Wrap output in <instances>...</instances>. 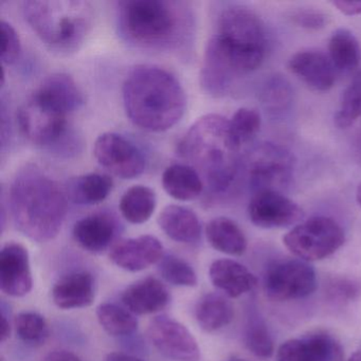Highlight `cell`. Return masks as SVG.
<instances>
[{"label":"cell","mask_w":361,"mask_h":361,"mask_svg":"<svg viewBox=\"0 0 361 361\" xmlns=\"http://www.w3.org/2000/svg\"><path fill=\"white\" fill-rule=\"evenodd\" d=\"M293 100L290 84L281 75H274L264 84L262 102L271 114H281L288 109Z\"/></svg>","instance_id":"32"},{"label":"cell","mask_w":361,"mask_h":361,"mask_svg":"<svg viewBox=\"0 0 361 361\" xmlns=\"http://www.w3.org/2000/svg\"><path fill=\"white\" fill-rule=\"evenodd\" d=\"M111 262L128 271H141L164 257V246L153 235H141L116 243L109 251Z\"/></svg>","instance_id":"15"},{"label":"cell","mask_w":361,"mask_h":361,"mask_svg":"<svg viewBox=\"0 0 361 361\" xmlns=\"http://www.w3.org/2000/svg\"><path fill=\"white\" fill-rule=\"evenodd\" d=\"M251 223L264 229H276L298 225L305 216L303 209L276 191L253 193L248 206Z\"/></svg>","instance_id":"13"},{"label":"cell","mask_w":361,"mask_h":361,"mask_svg":"<svg viewBox=\"0 0 361 361\" xmlns=\"http://www.w3.org/2000/svg\"><path fill=\"white\" fill-rule=\"evenodd\" d=\"M94 281L87 271L63 276L52 289V300L62 310L88 307L94 301Z\"/></svg>","instance_id":"18"},{"label":"cell","mask_w":361,"mask_h":361,"mask_svg":"<svg viewBox=\"0 0 361 361\" xmlns=\"http://www.w3.org/2000/svg\"><path fill=\"white\" fill-rule=\"evenodd\" d=\"M43 361H81V359L68 350H59L49 353Z\"/></svg>","instance_id":"41"},{"label":"cell","mask_w":361,"mask_h":361,"mask_svg":"<svg viewBox=\"0 0 361 361\" xmlns=\"http://www.w3.org/2000/svg\"><path fill=\"white\" fill-rule=\"evenodd\" d=\"M229 122L232 136L242 147V145L250 140L259 132L262 119L259 114L255 109H240Z\"/></svg>","instance_id":"35"},{"label":"cell","mask_w":361,"mask_h":361,"mask_svg":"<svg viewBox=\"0 0 361 361\" xmlns=\"http://www.w3.org/2000/svg\"><path fill=\"white\" fill-rule=\"evenodd\" d=\"M162 231L175 242L193 244L202 238V224L197 215L183 206L166 207L158 217Z\"/></svg>","instance_id":"21"},{"label":"cell","mask_w":361,"mask_h":361,"mask_svg":"<svg viewBox=\"0 0 361 361\" xmlns=\"http://www.w3.org/2000/svg\"><path fill=\"white\" fill-rule=\"evenodd\" d=\"M114 181L109 175L90 173L69 181L66 194L78 204H96L106 200L113 190Z\"/></svg>","instance_id":"24"},{"label":"cell","mask_w":361,"mask_h":361,"mask_svg":"<svg viewBox=\"0 0 361 361\" xmlns=\"http://www.w3.org/2000/svg\"><path fill=\"white\" fill-rule=\"evenodd\" d=\"M291 20L297 26L306 30H321L325 28L327 16L323 12L314 9H301L291 14Z\"/></svg>","instance_id":"39"},{"label":"cell","mask_w":361,"mask_h":361,"mask_svg":"<svg viewBox=\"0 0 361 361\" xmlns=\"http://www.w3.org/2000/svg\"><path fill=\"white\" fill-rule=\"evenodd\" d=\"M0 286L10 297H24L33 286L30 259L18 243H8L0 252Z\"/></svg>","instance_id":"14"},{"label":"cell","mask_w":361,"mask_h":361,"mask_svg":"<svg viewBox=\"0 0 361 361\" xmlns=\"http://www.w3.org/2000/svg\"><path fill=\"white\" fill-rule=\"evenodd\" d=\"M288 68L308 87L317 92H327L335 84V67L323 52L317 50L298 52L289 60Z\"/></svg>","instance_id":"16"},{"label":"cell","mask_w":361,"mask_h":361,"mask_svg":"<svg viewBox=\"0 0 361 361\" xmlns=\"http://www.w3.org/2000/svg\"><path fill=\"white\" fill-rule=\"evenodd\" d=\"M266 31L259 16L242 6L223 10L209 39L200 73L207 94L223 97L238 78L257 71L266 54Z\"/></svg>","instance_id":"1"},{"label":"cell","mask_w":361,"mask_h":361,"mask_svg":"<svg viewBox=\"0 0 361 361\" xmlns=\"http://www.w3.org/2000/svg\"><path fill=\"white\" fill-rule=\"evenodd\" d=\"M334 7L337 8L338 11L346 16H361V0L353 1V0H335L331 3Z\"/></svg>","instance_id":"40"},{"label":"cell","mask_w":361,"mask_h":361,"mask_svg":"<svg viewBox=\"0 0 361 361\" xmlns=\"http://www.w3.org/2000/svg\"><path fill=\"white\" fill-rule=\"evenodd\" d=\"M276 361H312L305 338L289 339L276 350Z\"/></svg>","instance_id":"38"},{"label":"cell","mask_w":361,"mask_h":361,"mask_svg":"<svg viewBox=\"0 0 361 361\" xmlns=\"http://www.w3.org/2000/svg\"><path fill=\"white\" fill-rule=\"evenodd\" d=\"M360 293V282L348 276H333L325 284V295L329 301L336 304L350 303Z\"/></svg>","instance_id":"36"},{"label":"cell","mask_w":361,"mask_h":361,"mask_svg":"<svg viewBox=\"0 0 361 361\" xmlns=\"http://www.w3.org/2000/svg\"><path fill=\"white\" fill-rule=\"evenodd\" d=\"M360 46L358 39L348 29L334 31L329 44V58L335 69L350 73L360 62Z\"/></svg>","instance_id":"27"},{"label":"cell","mask_w":361,"mask_h":361,"mask_svg":"<svg viewBox=\"0 0 361 361\" xmlns=\"http://www.w3.org/2000/svg\"><path fill=\"white\" fill-rule=\"evenodd\" d=\"M120 35L145 49H174L185 43L192 18L185 3L166 0H126L117 4Z\"/></svg>","instance_id":"4"},{"label":"cell","mask_w":361,"mask_h":361,"mask_svg":"<svg viewBox=\"0 0 361 361\" xmlns=\"http://www.w3.org/2000/svg\"><path fill=\"white\" fill-rule=\"evenodd\" d=\"M348 361H361V350L354 353Z\"/></svg>","instance_id":"44"},{"label":"cell","mask_w":361,"mask_h":361,"mask_svg":"<svg viewBox=\"0 0 361 361\" xmlns=\"http://www.w3.org/2000/svg\"><path fill=\"white\" fill-rule=\"evenodd\" d=\"M157 204L155 192L147 185H133L126 191L120 200V211L130 224L147 223Z\"/></svg>","instance_id":"26"},{"label":"cell","mask_w":361,"mask_h":361,"mask_svg":"<svg viewBox=\"0 0 361 361\" xmlns=\"http://www.w3.org/2000/svg\"><path fill=\"white\" fill-rule=\"evenodd\" d=\"M359 154H360L361 156V149H359Z\"/></svg>","instance_id":"47"},{"label":"cell","mask_w":361,"mask_h":361,"mask_svg":"<svg viewBox=\"0 0 361 361\" xmlns=\"http://www.w3.org/2000/svg\"><path fill=\"white\" fill-rule=\"evenodd\" d=\"M170 301L164 283L156 278H145L130 285L122 295V302L133 314H149L159 312Z\"/></svg>","instance_id":"17"},{"label":"cell","mask_w":361,"mask_h":361,"mask_svg":"<svg viewBox=\"0 0 361 361\" xmlns=\"http://www.w3.org/2000/svg\"><path fill=\"white\" fill-rule=\"evenodd\" d=\"M211 282L228 297L238 298L252 290L257 279L246 266L234 259H221L213 262L209 269Z\"/></svg>","instance_id":"19"},{"label":"cell","mask_w":361,"mask_h":361,"mask_svg":"<svg viewBox=\"0 0 361 361\" xmlns=\"http://www.w3.org/2000/svg\"><path fill=\"white\" fill-rule=\"evenodd\" d=\"M345 242L341 226L331 217L314 216L295 225L283 238L286 248L302 261H320Z\"/></svg>","instance_id":"8"},{"label":"cell","mask_w":361,"mask_h":361,"mask_svg":"<svg viewBox=\"0 0 361 361\" xmlns=\"http://www.w3.org/2000/svg\"><path fill=\"white\" fill-rule=\"evenodd\" d=\"M227 361H249L247 359L240 358V357H231V358L228 359Z\"/></svg>","instance_id":"46"},{"label":"cell","mask_w":361,"mask_h":361,"mask_svg":"<svg viewBox=\"0 0 361 361\" xmlns=\"http://www.w3.org/2000/svg\"><path fill=\"white\" fill-rule=\"evenodd\" d=\"M94 155L103 168L122 179L140 176L147 166L140 149L116 133H104L98 137L94 143Z\"/></svg>","instance_id":"11"},{"label":"cell","mask_w":361,"mask_h":361,"mask_svg":"<svg viewBox=\"0 0 361 361\" xmlns=\"http://www.w3.org/2000/svg\"><path fill=\"white\" fill-rule=\"evenodd\" d=\"M16 334L25 343L41 345L49 337V326L42 314L35 312H23L16 316Z\"/></svg>","instance_id":"30"},{"label":"cell","mask_w":361,"mask_h":361,"mask_svg":"<svg viewBox=\"0 0 361 361\" xmlns=\"http://www.w3.org/2000/svg\"><path fill=\"white\" fill-rule=\"evenodd\" d=\"M164 191L180 202L195 200L204 190V183L200 173L188 164H172L162 174Z\"/></svg>","instance_id":"22"},{"label":"cell","mask_w":361,"mask_h":361,"mask_svg":"<svg viewBox=\"0 0 361 361\" xmlns=\"http://www.w3.org/2000/svg\"><path fill=\"white\" fill-rule=\"evenodd\" d=\"M240 149L229 120L219 115L200 118L179 143L181 155L200 170L211 191L217 194L233 185L240 171Z\"/></svg>","instance_id":"5"},{"label":"cell","mask_w":361,"mask_h":361,"mask_svg":"<svg viewBox=\"0 0 361 361\" xmlns=\"http://www.w3.org/2000/svg\"><path fill=\"white\" fill-rule=\"evenodd\" d=\"M126 115L149 132H164L176 126L187 106L185 90L166 69L153 65L135 67L122 90Z\"/></svg>","instance_id":"2"},{"label":"cell","mask_w":361,"mask_h":361,"mask_svg":"<svg viewBox=\"0 0 361 361\" xmlns=\"http://www.w3.org/2000/svg\"><path fill=\"white\" fill-rule=\"evenodd\" d=\"M244 340L251 354L259 359H268L274 355V344L269 329L257 308H251L245 325Z\"/></svg>","instance_id":"28"},{"label":"cell","mask_w":361,"mask_h":361,"mask_svg":"<svg viewBox=\"0 0 361 361\" xmlns=\"http://www.w3.org/2000/svg\"><path fill=\"white\" fill-rule=\"evenodd\" d=\"M1 33H3V52L1 62L3 64L12 65L20 58L22 51L20 35L14 27L6 20H1Z\"/></svg>","instance_id":"37"},{"label":"cell","mask_w":361,"mask_h":361,"mask_svg":"<svg viewBox=\"0 0 361 361\" xmlns=\"http://www.w3.org/2000/svg\"><path fill=\"white\" fill-rule=\"evenodd\" d=\"M196 320L204 331H216L233 320L231 302L219 293H211L200 299L195 310Z\"/></svg>","instance_id":"25"},{"label":"cell","mask_w":361,"mask_h":361,"mask_svg":"<svg viewBox=\"0 0 361 361\" xmlns=\"http://www.w3.org/2000/svg\"><path fill=\"white\" fill-rule=\"evenodd\" d=\"M147 337L156 350L175 361H200V348L191 331L178 321L161 316L147 327Z\"/></svg>","instance_id":"12"},{"label":"cell","mask_w":361,"mask_h":361,"mask_svg":"<svg viewBox=\"0 0 361 361\" xmlns=\"http://www.w3.org/2000/svg\"><path fill=\"white\" fill-rule=\"evenodd\" d=\"M9 204L16 227L37 242L56 238L66 219V193L37 166L18 171L10 188Z\"/></svg>","instance_id":"3"},{"label":"cell","mask_w":361,"mask_h":361,"mask_svg":"<svg viewBox=\"0 0 361 361\" xmlns=\"http://www.w3.org/2000/svg\"><path fill=\"white\" fill-rule=\"evenodd\" d=\"M357 202H358L359 206L361 207V183L359 185L358 189L356 192Z\"/></svg>","instance_id":"45"},{"label":"cell","mask_w":361,"mask_h":361,"mask_svg":"<svg viewBox=\"0 0 361 361\" xmlns=\"http://www.w3.org/2000/svg\"><path fill=\"white\" fill-rule=\"evenodd\" d=\"M23 11L33 32L59 54L79 49L94 20L90 4L80 0H28Z\"/></svg>","instance_id":"6"},{"label":"cell","mask_w":361,"mask_h":361,"mask_svg":"<svg viewBox=\"0 0 361 361\" xmlns=\"http://www.w3.org/2000/svg\"><path fill=\"white\" fill-rule=\"evenodd\" d=\"M104 361H145L138 357L133 356V355L126 354V353H109L105 357Z\"/></svg>","instance_id":"42"},{"label":"cell","mask_w":361,"mask_h":361,"mask_svg":"<svg viewBox=\"0 0 361 361\" xmlns=\"http://www.w3.org/2000/svg\"><path fill=\"white\" fill-rule=\"evenodd\" d=\"M295 158L285 147L262 143L253 149L249 159V185L253 193L281 192L290 185L295 171Z\"/></svg>","instance_id":"10"},{"label":"cell","mask_w":361,"mask_h":361,"mask_svg":"<svg viewBox=\"0 0 361 361\" xmlns=\"http://www.w3.org/2000/svg\"><path fill=\"white\" fill-rule=\"evenodd\" d=\"M159 272L166 282L175 286L194 287L197 284V276L192 266L175 255L162 257L159 262Z\"/></svg>","instance_id":"34"},{"label":"cell","mask_w":361,"mask_h":361,"mask_svg":"<svg viewBox=\"0 0 361 361\" xmlns=\"http://www.w3.org/2000/svg\"><path fill=\"white\" fill-rule=\"evenodd\" d=\"M117 231L115 219L106 213L88 215L73 226L75 242L92 253H99L109 248Z\"/></svg>","instance_id":"20"},{"label":"cell","mask_w":361,"mask_h":361,"mask_svg":"<svg viewBox=\"0 0 361 361\" xmlns=\"http://www.w3.org/2000/svg\"><path fill=\"white\" fill-rule=\"evenodd\" d=\"M361 117V71L353 78L348 87L344 90L341 105L335 115L338 128H348Z\"/></svg>","instance_id":"31"},{"label":"cell","mask_w":361,"mask_h":361,"mask_svg":"<svg viewBox=\"0 0 361 361\" xmlns=\"http://www.w3.org/2000/svg\"><path fill=\"white\" fill-rule=\"evenodd\" d=\"M71 114L64 105L37 88L20 106L18 126L29 141L54 152L73 133L67 121Z\"/></svg>","instance_id":"7"},{"label":"cell","mask_w":361,"mask_h":361,"mask_svg":"<svg viewBox=\"0 0 361 361\" xmlns=\"http://www.w3.org/2000/svg\"><path fill=\"white\" fill-rule=\"evenodd\" d=\"M1 326H3L1 327V341L4 342L10 337V333H11V326L4 312L1 314Z\"/></svg>","instance_id":"43"},{"label":"cell","mask_w":361,"mask_h":361,"mask_svg":"<svg viewBox=\"0 0 361 361\" xmlns=\"http://www.w3.org/2000/svg\"><path fill=\"white\" fill-rule=\"evenodd\" d=\"M317 286L318 280L314 268L300 259L272 262L264 274V293L272 301L304 299L312 295Z\"/></svg>","instance_id":"9"},{"label":"cell","mask_w":361,"mask_h":361,"mask_svg":"<svg viewBox=\"0 0 361 361\" xmlns=\"http://www.w3.org/2000/svg\"><path fill=\"white\" fill-rule=\"evenodd\" d=\"M312 361H343L341 344L327 331H317L305 336Z\"/></svg>","instance_id":"33"},{"label":"cell","mask_w":361,"mask_h":361,"mask_svg":"<svg viewBox=\"0 0 361 361\" xmlns=\"http://www.w3.org/2000/svg\"><path fill=\"white\" fill-rule=\"evenodd\" d=\"M206 235L213 248L229 255H242L247 249V238L240 226L228 219L216 217L209 221Z\"/></svg>","instance_id":"23"},{"label":"cell","mask_w":361,"mask_h":361,"mask_svg":"<svg viewBox=\"0 0 361 361\" xmlns=\"http://www.w3.org/2000/svg\"><path fill=\"white\" fill-rule=\"evenodd\" d=\"M97 317L103 329L115 337L132 335L138 329V321L134 314L116 304L105 303L99 306Z\"/></svg>","instance_id":"29"}]
</instances>
